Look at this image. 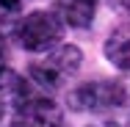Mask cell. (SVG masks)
Masks as SVG:
<instances>
[{"mask_svg":"<svg viewBox=\"0 0 130 127\" xmlns=\"http://www.w3.org/2000/svg\"><path fill=\"white\" fill-rule=\"evenodd\" d=\"M3 55H6V47H3V39H0V66H3Z\"/></svg>","mask_w":130,"mask_h":127,"instance_id":"7c38bea8","label":"cell"},{"mask_svg":"<svg viewBox=\"0 0 130 127\" xmlns=\"http://www.w3.org/2000/svg\"><path fill=\"white\" fill-rule=\"evenodd\" d=\"M28 97H30V91H28L25 77H20L14 69H8V66H0V105L17 108V105H22Z\"/></svg>","mask_w":130,"mask_h":127,"instance_id":"52a82bcc","label":"cell"},{"mask_svg":"<svg viewBox=\"0 0 130 127\" xmlns=\"http://www.w3.org/2000/svg\"><path fill=\"white\" fill-rule=\"evenodd\" d=\"M20 14H22L20 0H0V36L14 33V28L20 25Z\"/></svg>","mask_w":130,"mask_h":127,"instance_id":"ba28073f","label":"cell"},{"mask_svg":"<svg viewBox=\"0 0 130 127\" xmlns=\"http://www.w3.org/2000/svg\"><path fill=\"white\" fill-rule=\"evenodd\" d=\"M108 3H111L116 11H122V14H127V17H130V0H108Z\"/></svg>","mask_w":130,"mask_h":127,"instance_id":"30bf717a","label":"cell"},{"mask_svg":"<svg viewBox=\"0 0 130 127\" xmlns=\"http://www.w3.org/2000/svg\"><path fill=\"white\" fill-rule=\"evenodd\" d=\"M122 108H125V127H130V80H125V100H122Z\"/></svg>","mask_w":130,"mask_h":127,"instance_id":"9c48e42d","label":"cell"},{"mask_svg":"<svg viewBox=\"0 0 130 127\" xmlns=\"http://www.w3.org/2000/svg\"><path fill=\"white\" fill-rule=\"evenodd\" d=\"M103 52L116 69L130 72V22H122L111 30V36L105 39Z\"/></svg>","mask_w":130,"mask_h":127,"instance_id":"5b68a950","label":"cell"},{"mask_svg":"<svg viewBox=\"0 0 130 127\" xmlns=\"http://www.w3.org/2000/svg\"><path fill=\"white\" fill-rule=\"evenodd\" d=\"M125 80H91L67 94V105L78 113H108L122 108Z\"/></svg>","mask_w":130,"mask_h":127,"instance_id":"3957f363","label":"cell"},{"mask_svg":"<svg viewBox=\"0 0 130 127\" xmlns=\"http://www.w3.org/2000/svg\"><path fill=\"white\" fill-rule=\"evenodd\" d=\"M55 14L64 20V25L89 28L97 14V0H55Z\"/></svg>","mask_w":130,"mask_h":127,"instance_id":"8992f818","label":"cell"},{"mask_svg":"<svg viewBox=\"0 0 130 127\" xmlns=\"http://www.w3.org/2000/svg\"><path fill=\"white\" fill-rule=\"evenodd\" d=\"M14 39L28 52H47L61 44L64 20L55 11H33L20 20V25L14 28Z\"/></svg>","mask_w":130,"mask_h":127,"instance_id":"6da1fadb","label":"cell"},{"mask_svg":"<svg viewBox=\"0 0 130 127\" xmlns=\"http://www.w3.org/2000/svg\"><path fill=\"white\" fill-rule=\"evenodd\" d=\"M89 127H125V124H119L113 119H100V122H94V124H89Z\"/></svg>","mask_w":130,"mask_h":127,"instance_id":"8fae6325","label":"cell"},{"mask_svg":"<svg viewBox=\"0 0 130 127\" xmlns=\"http://www.w3.org/2000/svg\"><path fill=\"white\" fill-rule=\"evenodd\" d=\"M11 127H64V111L53 100L28 97L22 105L14 108Z\"/></svg>","mask_w":130,"mask_h":127,"instance_id":"277c9868","label":"cell"},{"mask_svg":"<svg viewBox=\"0 0 130 127\" xmlns=\"http://www.w3.org/2000/svg\"><path fill=\"white\" fill-rule=\"evenodd\" d=\"M0 116H3V105H0Z\"/></svg>","mask_w":130,"mask_h":127,"instance_id":"4fadbf2b","label":"cell"},{"mask_svg":"<svg viewBox=\"0 0 130 127\" xmlns=\"http://www.w3.org/2000/svg\"><path fill=\"white\" fill-rule=\"evenodd\" d=\"M80 61H83V52L75 44H58L47 50L39 61L30 64V77L42 86V88H61L69 77L80 69Z\"/></svg>","mask_w":130,"mask_h":127,"instance_id":"7a4b0ae2","label":"cell"}]
</instances>
